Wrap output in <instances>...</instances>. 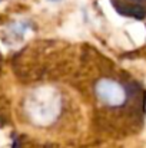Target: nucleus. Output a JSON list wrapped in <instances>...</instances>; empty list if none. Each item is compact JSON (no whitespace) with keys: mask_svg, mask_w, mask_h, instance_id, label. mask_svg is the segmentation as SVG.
I'll list each match as a JSON object with an SVG mask.
<instances>
[{"mask_svg":"<svg viewBox=\"0 0 146 148\" xmlns=\"http://www.w3.org/2000/svg\"><path fill=\"white\" fill-rule=\"evenodd\" d=\"M95 94L100 103L107 108H122L132 99L142 98V89L135 82H122L113 78H103L95 85Z\"/></svg>","mask_w":146,"mask_h":148,"instance_id":"f257e3e1","label":"nucleus"},{"mask_svg":"<svg viewBox=\"0 0 146 148\" xmlns=\"http://www.w3.org/2000/svg\"><path fill=\"white\" fill-rule=\"evenodd\" d=\"M29 27H30V23H29V22L20 20V22H17V23L10 25L9 30H10V35H13L16 39H22V38L26 35V32L29 30Z\"/></svg>","mask_w":146,"mask_h":148,"instance_id":"f03ea898","label":"nucleus"},{"mask_svg":"<svg viewBox=\"0 0 146 148\" xmlns=\"http://www.w3.org/2000/svg\"><path fill=\"white\" fill-rule=\"evenodd\" d=\"M50 1H60V0H50Z\"/></svg>","mask_w":146,"mask_h":148,"instance_id":"7ed1b4c3","label":"nucleus"}]
</instances>
